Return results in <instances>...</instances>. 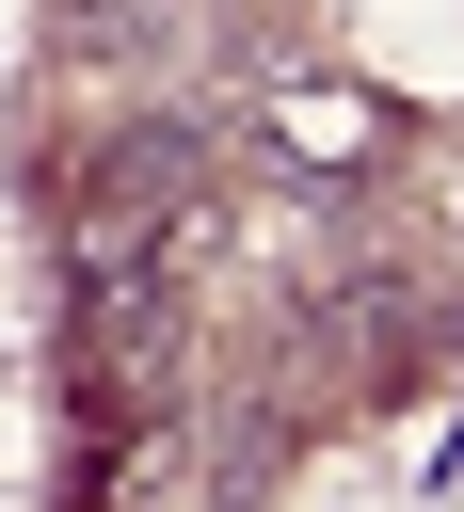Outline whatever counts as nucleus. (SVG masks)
<instances>
[{
	"instance_id": "obj_1",
	"label": "nucleus",
	"mask_w": 464,
	"mask_h": 512,
	"mask_svg": "<svg viewBox=\"0 0 464 512\" xmlns=\"http://www.w3.org/2000/svg\"><path fill=\"white\" fill-rule=\"evenodd\" d=\"M176 192H192V144H176V128H128V160L80 192V288H96V272L176 256Z\"/></svg>"
},
{
	"instance_id": "obj_2",
	"label": "nucleus",
	"mask_w": 464,
	"mask_h": 512,
	"mask_svg": "<svg viewBox=\"0 0 464 512\" xmlns=\"http://www.w3.org/2000/svg\"><path fill=\"white\" fill-rule=\"evenodd\" d=\"M288 160H368V112H336V96H304V112H288Z\"/></svg>"
}]
</instances>
